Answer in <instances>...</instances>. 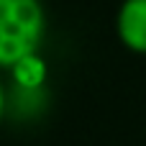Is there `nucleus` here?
<instances>
[{"label":"nucleus","instance_id":"1","mask_svg":"<svg viewBox=\"0 0 146 146\" xmlns=\"http://www.w3.org/2000/svg\"><path fill=\"white\" fill-rule=\"evenodd\" d=\"M46 36V10L41 0H0V69L38 54Z\"/></svg>","mask_w":146,"mask_h":146},{"label":"nucleus","instance_id":"2","mask_svg":"<svg viewBox=\"0 0 146 146\" xmlns=\"http://www.w3.org/2000/svg\"><path fill=\"white\" fill-rule=\"evenodd\" d=\"M115 33L128 51L146 54V0H121L115 13Z\"/></svg>","mask_w":146,"mask_h":146},{"label":"nucleus","instance_id":"3","mask_svg":"<svg viewBox=\"0 0 146 146\" xmlns=\"http://www.w3.org/2000/svg\"><path fill=\"white\" fill-rule=\"evenodd\" d=\"M8 74H10L13 87L21 95H36L38 90H44V85L49 80V64L38 51V54H31V56L21 59L15 67L8 69Z\"/></svg>","mask_w":146,"mask_h":146},{"label":"nucleus","instance_id":"4","mask_svg":"<svg viewBox=\"0 0 146 146\" xmlns=\"http://www.w3.org/2000/svg\"><path fill=\"white\" fill-rule=\"evenodd\" d=\"M5 110H8V92H5V85H3V80H0V123H3Z\"/></svg>","mask_w":146,"mask_h":146}]
</instances>
